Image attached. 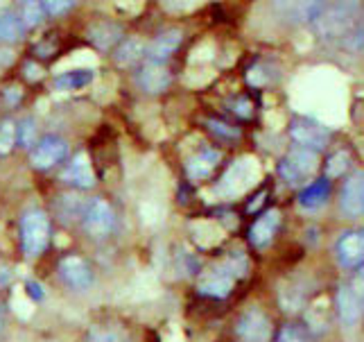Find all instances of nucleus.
I'll use <instances>...</instances> for the list:
<instances>
[{
    "label": "nucleus",
    "instance_id": "obj_25",
    "mask_svg": "<svg viewBox=\"0 0 364 342\" xmlns=\"http://www.w3.org/2000/svg\"><path fill=\"white\" fill-rule=\"evenodd\" d=\"M25 25L21 16L11 14V11L0 9V43H14L23 36Z\"/></svg>",
    "mask_w": 364,
    "mask_h": 342
},
{
    "label": "nucleus",
    "instance_id": "obj_20",
    "mask_svg": "<svg viewBox=\"0 0 364 342\" xmlns=\"http://www.w3.org/2000/svg\"><path fill=\"white\" fill-rule=\"evenodd\" d=\"M218 161H220V152H215V150H202V152H197L195 157L188 159L186 175L191 177L193 182L206 180V177L213 172V168L218 166Z\"/></svg>",
    "mask_w": 364,
    "mask_h": 342
},
{
    "label": "nucleus",
    "instance_id": "obj_7",
    "mask_svg": "<svg viewBox=\"0 0 364 342\" xmlns=\"http://www.w3.org/2000/svg\"><path fill=\"white\" fill-rule=\"evenodd\" d=\"M82 222H84L86 234H89L91 238H107L116 224V215H114V209H111V204L107 200L95 197L84 207Z\"/></svg>",
    "mask_w": 364,
    "mask_h": 342
},
{
    "label": "nucleus",
    "instance_id": "obj_14",
    "mask_svg": "<svg viewBox=\"0 0 364 342\" xmlns=\"http://www.w3.org/2000/svg\"><path fill=\"white\" fill-rule=\"evenodd\" d=\"M233 284H235V276L229 272L227 265L222 263L218 268L202 274V279H199V293L206 297L224 299V297H229V293L233 290Z\"/></svg>",
    "mask_w": 364,
    "mask_h": 342
},
{
    "label": "nucleus",
    "instance_id": "obj_35",
    "mask_svg": "<svg viewBox=\"0 0 364 342\" xmlns=\"http://www.w3.org/2000/svg\"><path fill=\"white\" fill-rule=\"evenodd\" d=\"M208 128L215 134L224 136V138H237V136H240V130H235V128H231V125L220 123V120H208Z\"/></svg>",
    "mask_w": 364,
    "mask_h": 342
},
{
    "label": "nucleus",
    "instance_id": "obj_21",
    "mask_svg": "<svg viewBox=\"0 0 364 342\" xmlns=\"http://www.w3.org/2000/svg\"><path fill=\"white\" fill-rule=\"evenodd\" d=\"M120 36H122V28L111 21H97L89 28V39L100 50H109L111 46H116L120 41Z\"/></svg>",
    "mask_w": 364,
    "mask_h": 342
},
{
    "label": "nucleus",
    "instance_id": "obj_34",
    "mask_svg": "<svg viewBox=\"0 0 364 342\" xmlns=\"http://www.w3.org/2000/svg\"><path fill=\"white\" fill-rule=\"evenodd\" d=\"M276 342H306V336L296 326H283L276 336Z\"/></svg>",
    "mask_w": 364,
    "mask_h": 342
},
{
    "label": "nucleus",
    "instance_id": "obj_41",
    "mask_svg": "<svg viewBox=\"0 0 364 342\" xmlns=\"http://www.w3.org/2000/svg\"><path fill=\"white\" fill-rule=\"evenodd\" d=\"M41 75H43L41 68H36L34 64H28V78H30V80H39Z\"/></svg>",
    "mask_w": 364,
    "mask_h": 342
},
{
    "label": "nucleus",
    "instance_id": "obj_27",
    "mask_svg": "<svg viewBox=\"0 0 364 342\" xmlns=\"http://www.w3.org/2000/svg\"><path fill=\"white\" fill-rule=\"evenodd\" d=\"M279 301H281L283 311L294 313V311H299L301 306H304L306 295H304V290H301V286H296L294 281H287V284H281Z\"/></svg>",
    "mask_w": 364,
    "mask_h": 342
},
{
    "label": "nucleus",
    "instance_id": "obj_39",
    "mask_svg": "<svg viewBox=\"0 0 364 342\" xmlns=\"http://www.w3.org/2000/svg\"><path fill=\"white\" fill-rule=\"evenodd\" d=\"M89 342H116V336H111L107 331H93Z\"/></svg>",
    "mask_w": 364,
    "mask_h": 342
},
{
    "label": "nucleus",
    "instance_id": "obj_12",
    "mask_svg": "<svg viewBox=\"0 0 364 342\" xmlns=\"http://www.w3.org/2000/svg\"><path fill=\"white\" fill-rule=\"evenodd\" d=\"M340 207H342V213L348 215V218H362L364 215V170L353 172L344 182Z\"/></svg>",
    "mask_w": 364,
    "mask_h": 342
},
{
    "label": "nucleus",
    "instance_id": "obj_24",
    "mask_svg": "<svg viewBox=\"0 0 364 342\" xmlns=\"http://www.w3.org/2000/svg\"><path fill=\"white\" fill-rule=\"evenodd\" d=\"M147 55V43L138 36H129L124 39L116 50V61L120 66H134L136 61H141Z\"/></svg>",
    "mask_w": 364,
    "mask_h": 342
},
{
    "label": "nucleus",
    "instance_id": "obj_17",
    "mask_svg": "<svg viewBox=\"0 0 364 342\" xmlns=\"http://www.w3.org/2000/svg\"><path fill=\"white\" fill-rule=\"evenodd\" d=\"M181 30L179 28H172V30H166V32H161L156 39L152 41V46L147 48V61L149 64H163L174 50L179 48L181 43Z\"/></svg>",
    "mask_w": 364,
    "mask_h": 342
},
{
    "label": "nucleus",
    "instance_id": "obj_5",
    "mask_svg": "<svg viewBox=\"0 0 364 342\" xmlns=\"http://www.w3.org/2000/svg\"><path fill=\"white\" fill-rule=\"evenodd\" d=\"M326 7V0H269V11L283 25H308L315 23Z\"/></svg>",
    "mask_w": 364,
    "mask_h": 342
},
{
    "label": "nucleus",
    "instance_id": "obj_32",
    "mask_svg": "<svg viewBox=\"0 0 364 342\" xmlns=\"http://www.w3.org/2000/svg\"><path fill=\"white\" fill-rule=\"evenodd\" d=\"M41 5L50 16H59V14H66L75 5V0H41Z\"/></svg>",
    "mask_w": 364,
    "mask_h": 342
},
{
    "label": "nucleus",
    "instance_id": "obj_9",
    "mask_svg": "<svg viewBox=\"0 0 364 342\" xmlns=\"http://www.w3.org/2000/svg\"><path fill=\"white\" fill-rule=\"evenodd\" d=\"M68 155V143L61 136H43L41 141L34 143V150L30 155L32 168L36 170H50L57 163H61Z\"/></svg>",
    "mask_w": 364,
    "mask_h": 342
},
{
    "label": "nucleus",
    "instance_id": "obj_22",
    "mask_svg": "<svg viewBox=\"0 0 364 342\" xmlns=\"http://www.w3.org/2000/svg\"><path fill=\"white\" fill-rule=\"evenodd\" d=\"M93 80H95L93 68H73L57 75L55 88H59V91H77V88L89 86Z\"/></svg>",
    "mask_w": 364,
    "mask_h": 342
},
{
    "label": "nucleus",
    "instance_id": "obj_38",
    "mask_svg": "<svg viewBox=\"0 0 364 342\" xmlns=\"http://www.w3.org/2000/svg\"><path fill=\"white\" fill-rule=\"evenodd\" d=\"M11 64H14V53L7 48H0V73H3L5 68H9Z\"/></svg>",
    "mask_w": 364,
    "mask_h": 342
},
{
    "label": "nucleus",
    "instance_id": "obj_42",
    "mask_svg": "<svg viewBox=\"0 0 364 342\" xmlns=\"http://www.w3.org/2000/svg\"><path fill=\"white\" fill-rule=\"evenodd\" d=\"M3 322H5V313H3V306H0V328H3Z\"/></svg>",
    "mask_w": 364,
    "mask_h": 342
},
{
    "label": "nucleus",
    "instance_id": "obj_31",
    "mask_svg": "<svg viewBox=\"0 0 364 342\" xmlns=\"http://www.w3.org/2000/svg\"><path fill=\"white\" fill-rule=\"evenodd\" d=\"M348 152H337V155H333L328 159V166H326V175L331 177V180H335V177H340L346 168H348Z\"/></svg>",
    "mask_w": 364,
    "mask_h": 342
},
{
    "label": "nucleus",
    "instance_id": "obj_26",
    "mask_svg": "<svg viewBox=\"0 0 364 342\" xmlns=\"http://www.w3.org/2000/svg\"><path fill=\"white\" fill-rule=\"evenodd\" d=\"M308 326L312 333H323L328 328V299L319 297L308 309Z\"/></svg>",
    "mask_w": 364,
    "mask_h": 342
},
{
    "label": "nucleus",
    "instance_id": "obj_13",
    "mask_svg": "<svg viewBox=\"0 0 364 342\" xmlns=\"http://www.w3.org/2000/svg\"><path fill=\"white\" fill-rule=\"evenodd\" d=\"M335 254H337L340 265L346 270L364 265V229H355V232L344 234L340 240H337Z\"/></svg>",
    "mask_w": 364,
    "mask_h": 342
},
{
    "label": "nucleus",
    "instance_id": "obj_23",
    "mask_svg": "<svg viewBox=\"0 0 364 342\" xmlns=\"http://www.w3.org/2000/svg\"><path fill=\"white\" fill-rule=\"evenodd\" d=\"M328 200V182H310L299 195V207L304 211H317Z\"/></svg>",
    "mask_w": 364,
    "mask_h": 342
},
{
    "label": "nucleus",
    "instance_id": "obj_6",
    "mask_svg": "<svg viewBox=\"0 0 364 342\" xmlns=\"http://www.w3.org/2000/svg\"><path fill=\"white\" fill-rule=\"evenodd\" d=\"M317 168H319L317 152L296 145L294 150H290L281 159L279 172H281V177L290 186H301V184H308L310 182V177L317 172Z\"/></svg>",
    "mask_w": 364,
    "mask_h": 342
},
{
    "label": "nucleus",
    "instance_id": "obj_30",
    "mask_svg": "<svg viewBox=\"0 0 364 342\" xmlns=\"http://www.w3.org/2000/svg\"><path fill=\"white\" fill-rule=\"evenodd\" d=\"M34 134H36V130H34V120L32 118H25V120H21L16 125V143L21 147L34 145Z\"/></svg>",
    "mask_w": 364,
    "mask_h": 342
},
{
    "label": "nucleus",
    "instance_id": "obj_37",
    "mask_svg": "<svg viewBox=\"0 0 364 342\" xmlns=\"http://www.w3.org/2000/svg\"><path fill=\"white\" fill-rule=\"evenodd\" d=\"M350 288H353L355 293L364 299V265H360L358 274L353 276V281H350Z\"/></svg>",
    "mask_w": 364,
    "mask_h": 342
},
{
    "label": "nucleus",
    "instance_id": "obj_3",
    "mask_svg": "<svg viewBox=\"0 0 364 342\" xmlns=\"http://www.w3.org/2000/svg\"><path fill=\"white\" fill-rule=\"evenodd\" d=\"M260 180V163L254 157H240L235 159L229 170L224 172V177L218 184V195L222 197H235L247 193L249 188H254Z\"/></svg>",
    "mask_w": 364,
    "mask_h": 342
},
{
    "label": "nucleus",
    "instance_id": "obj_19",
    "mask_svg": "<svg viewBox=\"0 0 364 342\" xmlns=\"http://www.w3.org/2000/svg\"><path fill=\"white\" fill-rule=\"evenodd\" d=\"M136 82L145 93L156 95V93L166 91L172 82V78H170V71L163 64H147L145 68H141V73H138Z\"/></svg>",
    "mask_w": 364,
    "mask_h": 342
},
{
    "label": "nucleus",
    "instance_id": "obj_36",
    "mask_svg": "<svg viewBox=\"0 0 364 342\" xmlns=\"http://www.w3.org/2000/svg\"><path fill=\"white\" fill-rule=\"evenodd\" d=\"M25 290H28V295L32 301H43L46 299V293H43V286L36 284V281H28L25 284Z\"/></svg>",
    "mask_w": 364,
    "mask_h": 342
},
{
    "label": "nucleus",
    "instance_id": "obj_29",
    "mask_svg": "<svg viewBox=\"0 0 364 342\" xmlns=\"http://www.w3.org/2000/svg\"><path fill=\"white\" fill-rule=\"evenodd\" d=\"M16 145V123L3 120L0 123V155H9Z\"/></svg>",
    "mask_w": 364,
    "mask_h": 342
},
{
    "label": "nucleus",
    "instance_id": "obj_18",
    "mask_svg": "<svg viewBox=\"0 0 364 342\" xmlns=\"http://www.w3.org/2000/svg\"><path fill=\"white\" fill-rule=\"evenodd\" d=\"M61 180L70 186H75V188H91L95 184V172L91 168L89 157H86L84 152L75 157L66 166V170L61 172Z\"/></svg>",
    "mask_w": 364,
    "mask_h": 342
},
{
    "label": "nucleus",
    "instance_id": "obj_33",
    "mask_svg": "<svg viewBox=\"0 0 364 342\" xmlns=\"http://www.w3.org/2000/svg\"><path fill=\"white\" fill-rule=\"evenodd\" d=\"M161 3L170 11H191L197 5H202V0H161Z\"/></svg>",
    "mask_w": 364,
    "mask_h": 342
},
{
    "label": "nucleus",
    "instance_id": "obj_1",
    "mask_svg": "<svg viewBox=\"0 0 364 342\" xmlns=\"http://www.w3.org/2000/svg\"><path fill=\"white\" fill-rule=\"evenodd\" d=\"M296 95H299V103L315 118H321V120L342 118L344 103H346V86L340 82L335 71L308 73V78L299 82Z\"/></svg>",
    "mask_w": 364,
    "mask_h": 342
},
{
    "label": "nucleus",
    "instance_id": "obj_40",
    "mask_svg": "<svg viewBox=\"0 0 364 342\" xmlns=\"http://www.w3.org/2000/svg\"><path fill=\"white\" fill-rule=\"evenodd\" d=\"M9 279H11V272H9V268H7V265L0 263V290H3V288L9 284Z\"/></svg>",
    "mask_w": 364,
    "mask_h": 342
},
{
    "label": "nucleus",
    "instance_id": "obj_28",
    "mask_svg": "<svg viewBox=\"0 0 364 342\" xmlns=\"http://www.w3.org/2000/svg\"><path fill=\"white\" fill-rule=\"evenodd\" d=\"M21 5V21L25 28H34L43 21V5L41 0H18Z\"/></svg>",
    "mask_w": 364,
    "mask_h": 342
},
{
    "label": "nucleus",
    "instance_id": "obj_10",
    "mask_svg": "<svg viewBox=\"0 0 364 342\" xmlns=\"http://www.w3.org/2000/svg\"><path fill=\"white\" fill-rule=\"evenodd\" d=\"M290 138L299 147H308V150L319 152L328 145L331 130L323 128L321 123H315L310 118H301L290 125Z\"/></svg>",
    "mask_w": 364,
    "mask_h": 342
},
{
    "label": "nucleus",
    "instance_id": "obj_11",
    "mask_svg": "<svg viewBox=\"0 0 364 342\" xmlns=\"http://www.w3.org/2000/svg\"><path fill=\"white\" fill-rule=\"evenodd\" d=\"M59 276L73 290H89L93 286V270L82 256H64L59 261Z\"/></svg>",
    "mask_w": 364,
    "mask_h": 342
},
{
    "label": "nucleus",
    "instance_id": "obj_15",
    "mask_svg": "<svg viewBox=\"0 0 364 342\" xmlns=\"http://www.w3.org/2000/svg\"><path fill=\"white\" fill-rule=\"evenodd\" d=\"M337 311L344 326H355L364 315V299L350 286H342L337 293Z\"/></svg>",
    "mask_w": 364,
    "mask_h": 342
},
{
    "label": "nucleus",
    "instance_id": "obj_2",
    "mask_svg": "<svg viewBox=\"0 0 364 342\" xmlns=\"http://www.w3.org/2000/svg\"><path fill=\"white\" fill-rule=\"evenodd\" d=\"M360 25H364V0H335L321 9L312 28L323 43L340 48V43Z\"/></svg>",
    "mask_w": 364,
    "mask_h": 342
},
{
    "label": "nucleus",
    "instance_id": "obj_16",
    "mask_svg": "<svg viewBox=\"0 0 364 342\" xmlns=\"http://www.w3.org/2000/svg\"><path fill=\"white\" fill-rule=\"evenodd\" d=\"M279 224H281V213L279 211H267V213H262L260 218L251 224V229H249V240H251V245L262 249V247H267L272 243V238L276 236V232H279Z\"/></svg>",
    "mask_w": 364,
    "mask_h": 342
},
{
    "label": "nucleus",
    "instance_id": "obj_8",
    "mask_svg": "<svg viewBox=\"0 0 364 342\" xmlns=\"http://www.w3.org/2000/svg\"><path fill=\"white\" fill-rule=\"evenodd\" d=\"M235 333L242 342H269L272 340V322L258 306L247 309L235 324Z\"/></svg>",
    "mask_w": 364,
    "mask_h": 342
},
{
    "label": "nucleus",
    "instance_id": "obj_4",
    "mask_svg": "<svg viewBox=\"0 0 364 342\" xmlns=\"http://www.w3.org/2000/svg\"><path fill=\"white\" fill-rule=\"evenodd\" d=\"M50 243V220L39 209H30L21 218V247L28 256H39Z\"/></svg>",
    "mask_w": 364,
    "mask_h": 342
}]
</instances>
